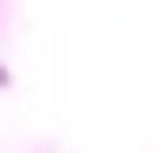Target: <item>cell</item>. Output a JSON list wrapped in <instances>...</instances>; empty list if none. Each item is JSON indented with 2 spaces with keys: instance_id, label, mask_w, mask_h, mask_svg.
<instances>
[{
  "instance_id": "1",
  "label": "cell",
  "mask_w": 160,
  "mask_h": 153,
  "mask_svg": "<svg viewBox=\"0 0 160 153\" xmlns=\"http://www.w3.org/2000/svg\"><path fill=\"white\" fill-rule=\"evenodd\" d=\"M0 80H7V73H0Z\"/></svg>"
}]
</instances>
